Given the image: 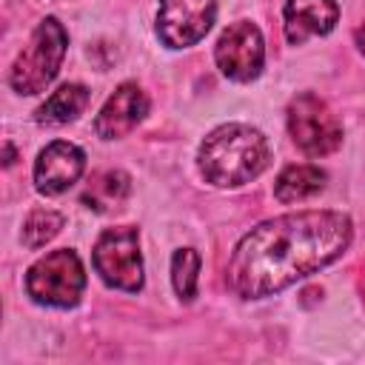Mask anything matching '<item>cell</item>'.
Here are the masks:
<instances>
[{"label":"cell","instance_id":"e0dca14e","mask_svg":"<svg viewBox=\"0 0 365 365\" xmlns=\"http://www.w3.org/2000/svg\"><path fill=\"white\" fill-rule=\"evenodd\" d=\"M354 40H356V46H359V51L365 54V26H359V29H356V34H354Z\"/></svg>","mask_w":365,"mask_h":365},{"label":"cell","instance_id":"8fae6325","mask_svg":"<svg viewBox=\"0 0 365 365\" xmlns=\"http://www.w3.org/2000/svg\"><path fill=\"white\" fill-rule=\"evenodd\" d=\"M282 17H285L288 43L299 46L308 37L328 34L339 20V6L336 0H288Z\"/></svg>","mask_w":365,"mask_h":365},{"label":"cell","instance_id":"3957f363","mask_svg":"<svg viewBox=\"0 0 365 365\" xmlns=\"http://www.w3.org/2000/svg\"><path fill=\"white\" fill-rule=\"evenodd\" d=\"M68 48V34L57 17H46L31 31L29 43L17 54L9 83L17 94H40L60 71Z\"/></svg>","mask_w":365,"mask_h":365},{"label":"cell","instance_id":"7a4b0ae2","mask_svg":"<svg viewBox=\"0 0 365 365\" xmlns=\"http://www.w3.org/2000/svg\"><path fill=\"white\" fill-rule=\"evenodd\" d=\"M271 160V145L262 131L245 123L214 128L200 145V174L217 188H237L257 180Z\"/></svg>","mask_w":365,"mask_h":365},{"label":"cell","instance_id":"9a60e30c","mask_svg":"<svg viewBox=\"0 0 365 365\" xmlns=\"http://www.w3.org/2000/svg\"><path fill=\"white\" fill-rule=\"evenodd\" d=\"M197 274H200V254L194 248H180L171 259V282L180 299L191 302L197 297Z\"/></svg>","mask_w":365,"mask_h":365},{"label":"cell","instance_id":"2e32d148","mask_svg":"<svg viewBox=\"0 0 365 365\" xmlns=\"http://www.w3.org/2000/svg\"><path fill=\"white\" fill-rule=\"evenodd\" d=\"M63 228V217L51 208H37L23 222V245L26 248H43L48 240H54Z\"/></svg>","mask_w":365,"mask_h":365},{"label":"cell","instance_id":"30bf717a","mask_svg":"<svg viewBox=\"0 0 365 365\" xmlns=\"http://www.w3.org/2000/svg\"><path fill=\"white\" fill-rule=\"evenodd\" d=\"M145 114H148V97L143 94V88L137 83H123L100 108L94 120V131L103 140H117L125 137Z\"/></svg>","mask_w":365,"mask_h":365},{"label":"cell","instance_id":"6da1fadb","mask_svg":"<svg viewBox=\"0 0 365 365\" xmlns=\"http://www.w3.org/2000/svg\"><path fill=\"white\" fill-rule=\"evenodd\" d=\"M354 225L342 211H297L259 222L234 248L228 285L242 299L271 297L339 259Z\"/></svg>","mask_w":365,"mask_h":365},{"label":"cell","instance_id":"7c38bea8","mask_svg":"<svg viewBox=\"0 0 365 365\" xmlns=\"http://www.w3.org/2000/svg\"><path fill=\"white\" fill-rule=\"evenodd\" d=\"M322 188H325V171L319 165L299 163V165H288L279 171L274 182V197L279 202H305Z\"/></svg>","mask_w":365,"mask_h":365},{"label":"cell","instance_id":"8992f818","mask_svg":"<svg viewBox=\"0 0 365 365\" xmlns=\"http://www.w3.org/2000/svg\"><path fill=\"white\" fill-rule=\"evenodd\" d=\"M288 131L299 151L308 157H325L342 143V123L317 94H297L288 106Z\"/></svg>","mask_w":365,"mask_h":365},{"label":"cell","instance_id":"ba28073f","mask_svg":"<svg viewBox=\"0 0 365 365\" xmlns=\"http://www.w3.org/2000/svg\"><path fill=\"white\" fill-rule=\"evenodd\" d=\"M217 17V0H160L157 34L168 48L200 43Z\"/></svg>","mask_w":365,"mask_h":365},{"label":"cell","instance_id":"277c9868","mask_svg":"<svg viewBox=\"0 0 365 365\" xmlns=\"http://www.w3.org/2000/svg\"><path fill=\"white\" fill-rule=\"evenodd\" d=\"M86 288V271L71 248H57L40 257L26 274V294L51 308H71L80 302Z\"/></svg>","mask_w":365,"mask_h":365},{"label":"cell","instance_id":"9c48e42d","mask_svg":"<svg viewBox=\"0 0 365 365\" xmlns=\"http://www.w3.org/2000/svg\"><path fill=\"white\" fill-rule=\"evenodd\" d=\"M86 171V154L80 145L68 140H54L48 143L34 163V185L40 194H63L68 191Z\"/></svg>","mask_w":365,"mask_h":365},{"label":"cell","instance_id":"52a82bcc","mask_svg":"<svg viewBox=\"0 0 365 365\" xmlns=\"http://www.w3.org/2000/svg\"><path fill=\"white\" fill-rule=\"evenodd\" d=\"M214 60L220 66V71L228 80L237 83H251L254 77H259L262 63H265V43H262V31L251 23V20H240L231 23L217 46H214Z\"/></svg>","mask_w":365,"mask_h":365},{"label":"cell","instance_id":"4fadbf2b","mask_svg":"<svg viewBox=\"0 0 365 365\" xmlns=\"http://www.w3.org/2000/svg\"><path fill=\"white\" fill-rule=\"evenodd\" d=\"M88 88L80 86V83H66L60 86L40 108H37V123H48V125H57V123H68L74 117H80V111L88 106Z\"/></svg>","mask_w":365,"mask_h":365},{"label":"cell","instance_id":"5b68a950","mask_svg":"<svg viewBox=\"0 0 365 365\" xmlns=\"http://www.w3.org/2000/svg\"><path fill=\"white\" fill-rule=\"evenodd\" d=\"M94 268L106 285L137 294L143 288V257L137 228H106L94 242Z\"/></svg>","mask_w":365,"mask_h":365},{"label":"cell","instance_id":"5bb4252c","mask_svg":"<svg viewBox=\"0 0 365 365\" xmlns=\"http://www.w3.org/2000/svg\"><path fill=\"white\" fill-rule=\"evenodd\" d=\"M128 194H131V180H128V174L111 168V171L97 174V177L88 182V188H86V194H83V202H86L88 208H94V211H111V208H120V205L128 200Z\"/></svg>","mask_w":365,"mask_h":365}]
</instances>
